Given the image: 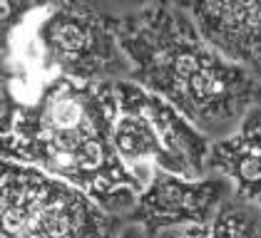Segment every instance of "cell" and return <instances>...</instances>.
Segmentation results:
<instances>
[{
	"label": "cell",
	"instance_id": "cell-10",
	"mask_svg": "<svg viewBox=\"0 0 261 238\" xmlns=\"http://www.w3.org/2000/svg\"><path fill=\"white\" fill-rule=\"evenodd\" d=\"M45 3L47 0H3V50L10 45L13 30L20 27L22 20Z\"/></svg>",
	"mask_w": 261,
	"mask_h": 238
},
{
	"label": "cell",
	"instance_id": "cell-12",
	"mask_svg": "<svg viewBox=\"0 0 261 238\" xmlns=\"http://www.w3.org/2000/svg\"><path fill=\"white\" fill-rule=\"evenodd\" d=\"M115 3H120V5H124V8H132V13H135V10H142V8L157 3V0H115Z\"/></svg>",
	"mask_w": 261,
	"mask_h": 238
},
{
	"label": "cell",
	"instance_id": "cell-1",
	"mask_svg": "<svg viewBox=\"0 0 261 238\" xmlns=\"http://www.w3.org/2000/svg\"><path fill=\"white\" fill-rule=\"evenodd\" d=\"M115 82L85 84L60 75L30 102L5 97L3 159L65 178L127 218L147 181L115 149Z\"/></svg>",
	"mask_w": 261,
	"mask_h": 238
},
{
	"label": "cell",
	"instance_id": "cell-11",
	"mask_svg": "<svg viewBox=\"0 0 261 238\" xmlns=\"http://www.w3.org/2000/svg\"><path fill=\"white\" fill-rule=\"evenodd\" d=\"M117 238H152L147 231H142L137 223H127L124 228H122V233Z\"/></svg>",
	"mask_w": 261,
	"mask_h": 238
},
{
	"label": "cell",
	"instance_id": "cell-2",
	"mask_svg": "<svg viewBox=\"0 0 261 238\" xmlns=\"http://www.w3.org/2000/svg\"><path fill=\"white\" fill-rule=\"evenodd\" d=\"M129 79L177 107L209 139L231 134L261 95L254 72L199 35L177 0H157L117 18Z\"/></svg>",
	"mask_w": 261,
	"mask_h": 238
},
{
	"label": "cell",
	"instance_id": "cell-13",
	"mask_svg": "<svg viewBox=\"0 0 261 238\" xmlns=\"http://www.w3.org/2000/svg\"><path fill=\"white\" fill-rule=\"evenodd\" d=\"M256 104H259V107H261V95H259V102H256Z\"/></svg>",
	"mask_w": 261,
	"mask_h": 238
},
{
	"label": "cell",
	"instance_id": "cell-8",
	"mask_svg": "<svg viewBox=\"0 0 261 238\" xmlns=\"http://www.w3.org/2000/svg\"><path fill=\"white\" fill-rule=\"evenodd\" d=\"M209 174H219L231 194L261 211V107L256 104L226 137L209 149Z\"/></svg>",
	"mask_w": 261,
	"mask_h": 238
},
{
	"label": "cell",
	"instance_id": "cell-3",
	"mask_svg": "<svg viewBox=\"0 0 261 238\" xmlns=\"http://www.w3.org/2000/svg\"><path fill=\"white\" fill-rule=\"evenodd\" d=\"M112 141L120 159L149 181L154 171L199 178L209 174L212 139L197 129L177 107L135 79L115 82Z\"/></svg>",
	"mask_w": 261,
	"mask_h": 238
},
{
	"label": "cell",
	"instance_id": "cell-6",
	"mask_svg": "<svg viewBox=\"0 0 261 238\" xmlns=\"http://www.w3.org/2000/svg\"><path fill=\"white\" fill-rule=\"evenodd\" d=\"M229 196L231 189L219 174L189 178L154 171L140 191L127 221L137 223L154 238L164 231L209 223Z\"/></svg>",
	"mask_w": 261,
	"mask_h": 238
},
{
	"label": "cell",
	"instance_id": "cell-9",
	"mask_svg": "<svg viewBox=\"0 0 261 238\" xmlns=\"http://www.w3.org/2000/svg\"><path fill=\"white\" fill-rule=\"evenodd\" d=\"M154 238H261V211L231 194L209 223L164 231Z\"/></svg>",
	"mask_w": 261,
	"mask_h": 238
},
{
	"label": "cell",
	"instance_id": "cell-5",
	"mask_svg": "<svg viewBox=\"0 0 261 238\" xmlns=\"http://www.w3.org/2000/svg\"><path fill=\"white\" fill-rule=\"evenodd\" d=\"M42 62L60 77L85 84L129 79L132 67L122 50L117 18L87 0H60L35 27Z\"/></svg>",
	"mask_w": 261,
	"mask_h": 238
},
{
	"label": "cell",
	"instance_id": "cell-7",
	"mask_svg": "<svg viewBox=\"0 0 261 238\" xmlns=\"http://www.w3.org/2000/svg\"><path fill=\"white\" fill-rule=\"evenodd\" d=\"M199 35L261 79V0H177Z\"/></svg>",
	"mask_w": 261,
	"mask_h": 238
},
{
	"label": "cell",
	"instance_id": "cell-4",
	"mask_svg": "<svg viewBox=\"0 0 261 238\" xmlns=\"http://www.w3.org/2000/svg\"><path fill=\"white\" fill-rule=\"evenodd\" d=\"M3 238H117L127 226L87 191L38 166L3 159Z\"/></svg>",
	"mask_w": 261,
	"mask_h": 238
}]
</instances>
